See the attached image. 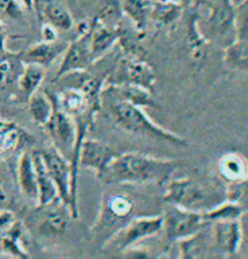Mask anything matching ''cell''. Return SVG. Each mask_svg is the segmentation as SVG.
Wrapping results in <instances>:
<instances>
[{
	"label": "cell",
	"instance_id": "1",
	"mask_svg": "<svg viewBox=\"0 0 248 259\" xmlns=\"http://www.w3.org/2000/svg\"><path fill=\"white\" fill-rule=\"evenodd\" d=\"M176 169L175 160L155 158L142 153H125L119 154L97 177L105 186H165L175 175Z\"/></svg>",
	"mask_w": 248,
	"mask_h": 259
},
{
	"label": "cell",
	"instance_id": "2",
	"mask_svg": "<svg viewBox=\"0 0 248 259\" xmlns=\"http://www.w3.org/2000/svg\"><path fill=\"white\" fill-rule=\"evenodd\" d=\"M165 186L163 201L189 211L206 212L228 200V190L216 180L171 178Z\"/></svg>",
	"mask_w": 248,
	"mask_h": 259
},
{
	"label": "cell",
	"instance_id": "3",
	"mask_svg": "<svg viewBox=\"0 0 248 259\" xmlns=\"http://www.w3.org/2000/svg\"><path fill=\"white\" fill-rule=\"evenodd\" d=\"M102 104H105L114 122L125 131L144 136L150 140L167 142L172 146L185 147L188 144L185 138L155 124L144 113L143 108L121 101H102Z\"/></svg>",
	"mask_w": 248,
	"mask_h": 259
},
{
	"label": "cell",
	"instance_id": "4",
	"mask_svg": "<svg viewBox=\"0 0 248 259\" xmlns=\"http://www.w3.org/2000/svg\"><path fill=\"white\" fill-rule=\"evenodd\" d=\"M135 207V201L127 194L113 193L104 196L97 220L90 231L94 241L105 247L111 237L132 220Z\"/></svg>",
	"mask_w": 248,
	"mask_h": 259
},
{
	"label": "cell",
	"instance_id": "5",
	"mask_svg": "<svg viewBox=\"0 0 248 259\" xmlns=\"http://www.w3.org/2000/svg\"><path fill=\"white\" fill-rule=\"evenodd\" d=\"M92 22L84 21L79 24V27H77L79 34H77L76 39L68 42L62 62L58 67L57 73H56V78H60L67 73L90 69V67L96 63L94 56H92L91 41H90Z\"/></svg>",
	"mask_w": 248,
	"mask_h": 259
},
{
	"label": "cell",
	"instance_id": "6",
	"mask_svg": "<svg viewBox=\"0 0 248 259\" xmlns=\"http://www.w3.org/2000/svg\"><path fill=\"white\" fill-rule=\"evenodd\" d=\"M153 67L139 57L125 56L119 58L105 78L104 85L135 84L153 90L155 85Z\"/></svg>",
	"mask_w": 248,
	"mask_h": 259
},
{
	"label": "cell",
	"instance_id": "7",
	"mask_svg": "<svg viewBox=\"0 0 248 259\" xmlns=\"http://www.w3.org/2000/svg\"><path fill=\"white\" fill-rule=\"evenodd\" d=\"M48 92L54 102V112L44 128H46L49 137L51 138L52 146L70 161L77 143L75 120L58 107L54 94L50 91Z\"/></svg>",
	"mask_w": 248,
	"mask_h": 259
},
{
	"label": "cell",
	"instance_id": "8",
	"mask_svg": "<svg viewBox=\"0 0 248 259\" xmlns=\"http://www.w3.org/2000/svg\"><path fill=\"white\" fill-rule=\"evenodd\" d=\"M163 215H145V217H133L122 229H120L105 246L121 252L132 247L142 240L148 239L162 230Z\"/></svg>",
	"mask_w": 248,
	"mask_h": 259
},
{
	"label": "cell",
	"instance_id": "9",
	"mask_svg": "<svg viewBox=\"0 0 248 259\" xmlns=\"http://www.w3.org/2000/svg\"><path fill=\"white\" fill-rule=\"evenodd\" d=\"M210 36L218 44L228 46L237 39L234 0H212L207 18Z\"/></svg>",
	"mask_w": 248,
	"mask_h": 259
},
{
	"label": "cell",
	"instance_id": "10",
	"mask_svg": "<svg viewBox=\"0 0 248 259\" xmlns=\"http://www.w3.org/2000/svg\"><path fill=\"white\" fill-rule=\"evenodd\" d=\"M202 212H194L172 206L163 214L162 230L170 241H182L200 233L207 226Z\"/></svg>",
	"mask_w": 248,
	"mask_h": 259
},
{
	"label": "cell",
	"instance_id": "11",
	"mask_svg": "<svg viewBox=\"0 0 248 259\" xmlns=\"http://www.w3.org/2000/svg\"><path fill=\"white\" fill-rule=\"evenodd\" d=\"M50 177L57 188L58 197L69 207L72 202V167L70 161L62 155L54 146L44 147L39 150Z\"/></svg>",
	"mask_w": 248,
	"mask_h": 259
},
{
	"label": "cell",
	"instance_id": "12",
	"mask_svg": "<svg viewBox=\"0 0 248 259\" xmlns=\"http://www.w3.org/2000/svg\"><path fill=\"white\" fill-rule=\"evenodd\" d=\"M23 224L9 209L0 211V254L27 259V251L22 247Z\"/></svg>",
	"mask_w": 248,
	"mask_h": 259
},
{
	"label": "cell",
	"instance_id": "13",
	"mask_svg": "<svg viewBox=\"0 0 248 259\" xmlns=\"http://www.w3.org/2000/svg\"><path fill=\"white\" fill-rule=\"evenodd\" d=\"M212 240L217 251L225 255H236L242 243V226L240 220L212 222Z\"/></svg>",
	"mask_w": 248,
	"mask_h": 259
},
{
	"label": "cell",
	"instance_id": "14",
	"mask_svg": "<svg viewBox=\"0 0 248 259\" xmlns=\"http://www.w3.org/2000/svg\"><path fill=\"white\" fill-rule=\"evenodd\" d=\"M102 101H121L141 108L156 107L151 91L135 84L104 85L101 92Z\"/></svg>",
	"mask_w": 248,
	"mask_h": 259
},
{
	"label": "cell",
	"instance_id": "15",
	"mask_svg": "<svg viewBox=\"0 0 248 259\" xmlns=\"http://www.w3.org/2000/svg\"><path fill=\"white\" fill-rule=\"evenodd\" d=\"M34 143L33 137L27 131L12 121L0 119V159H8L15 154H21L23 148Z\"/></svg>",
	"mask_w": 248,
	"mask_h": 259
},
{
	"label": "cell",
	"instance_id": "16",
	"mask_svg": "<svg viewBox=\"0 0 248 259\" xmlns=\"http://www.w3.org/2000/svg\"><path fill=\"white\" fill-rule=\"evenodd\" d=\"M68 42L56 39L54 41H43L30 45L26 50L21 51L24 64H38L48 68L64 54Z\"/></svg>",
	"mask_w": 248,
	"mask_h": 259
},
{
	"label": "cell",
	"instance_id": "17",
	"mask_svg": "<svg viewBox=\"0 0 248 259\" xmlns=\"http://www.w3.org/2000/svg\"><path fill=\"white\" fill-rule=\"evenodd\" d=\"M36 14L40 22L50 24L57 32H68L74 27L72 14L61 0H40Z\"/></svg>",
	"mask_w": 248,
	"mask_h": 259
},
{
	"label": "cell",
	"instance_id": "18",
	"mask_svg": "<svg viewBox=\"0 0 248 259\" xmlns=\"http://www.w3.org/2000/svg\"><path fill=\"white\" fill-rule=\"evenodd\" d=\"M16 175L18 189L21 194L28 201H32L38 206L39 190L38 183H36V174L35 168H34L32 153L28 150H23L18 155Z\"/></svg>",
	"mask_w": 248,
	"mask_h": 259
},
{
	"label": "cell",
	"instance_id": "19",
	"mask_svg": "<svg viewBox=\"0 0 248 259\" xmlns=\"http://www.w3.org/2000/svg\"><path fill=\"white\" fill-rule=\"evenodd\" d=\"M54 202L48 205L49 211L39 223V234L48 239H54L66 233L69 226V218L72 217L69 207L66 203L61 201L60 206H54Z\"/></svg>",
	"mask_w": 248,
	"mask_h": 259
},
{
	"label": "cell",
	"instance_id": "20",
	"mask_svg": "<svg viewBox=\"0 0 248 259\" xmlns=\"http://www.w3.org/2000/svg\"><path fill=\"white\" fill-rule=\"evenodd\" d=\"M119 40V29L117 27H110L107 24L98 22L94 20L92 22L91 33H90V41H91V51L95 62H98L107 54L111 51Z\"/></svg>",
	"mask_w": 248,
	"mask_h": 259
},
{
	"label": "cell",
	"instance_id": "21",
	"mask_svg": "<svg viewBox=\"0 0 248 259\" xmlns=\"http://www.w3.org/2000/svg\"><path fill=\"white\" fill-rule=\"evenodd\" d=\"M218 171L229 184L248 181V160L237 152L225 153L218 161Z\"/></svg>",
	"mask_w": 248,
	"mask_h": 259
},
{
	"label": "cell",
	"instance_id": "22",
	"mask_svg": "<svg viewBox=\"0 0 248 259\" xmlns=\"http://www.w3.org/2000/svg\"><path fill=\"white\" fill-rule=\"evenodd\" d=\"M32 158L34 162V168H35L36 183H38L39 190L38 207H45V206H48L50 203L56 201L57 199H60L58 197L57 188H56L52 178L50 177L39 150H33Z\"/></svg>",
	"mask_w": 248,
	"mask_h": 259
},
{
	"label": "cell",
	"instance_id": "23",
	"mask_svg": "<svg viewBox=\"0 0 248 259\" xmlns=\"http://www.w3.org/2000/svg\"><path fill=\"white\" fill-rule=\"evenodd\" d=\"M24 66L21 51L14 52L6 48L0 49V88L17 84Z\"/></svg>",
	"mask_w": 248,
	"mask_h": 259
},
{
	"label": "cell",
	"instance_id": "24",
	"mask_svg": "<svg viewBox=\"0 0 248 259\" xmlns=\"http://www.w3.org/2000/svg\"><path fill=\"white\" fill-rule=\"evenodd\" d=\"M187 45L189 55L194 62L200 63L206 60L209 54V40L198 28L196 12L189 17L187 24Z\"/></svg>",
	"mask_w": 248,
	"mask_h": 259
},
{
	"label": "cell",
	"instance_id": "25",
	"mask_svg": "<svg viewBox=\"0 0 248 259\" xmlns=\"http://www.w3.org/2000/svg\"><path fill=\"white\" fill-rule=\"evenodd\" d=\"M123 15L131 20L135 28L143 33L151 18L153 4L150 0H121Z\"/></svg>",
	"mask_w": 248,
	"mask_h": 259
},
{
	"label": "cell",
	"instance_id": "26",
	"mask_svg": "<svg viewBox=\"0 0 248 259\" xmlns=\"http://www.w3.org/2000/svg\"><path fill=\"white\" fill-rule=\"evenodd\" d=\"M28 106L33 121L40 127H45L54 112V102L48 91H36L28 98Z\"/></svg>",
	"mask_w": 248,
	"mask_h": 259
},
{
	"label": "cell",
	"instance_id": "27",
	"mask_svg": "<svg viewBox=\"0 0 248 259\" xmlns=\"http://www.w3.org/2000/svg\"><path fill=\"white\" fill-rule=\"evenodd\" d=\"M45 79V68L38 64H26L17 84L21 95L28 101L34 92L39 90Z\"/></svg>",
	"mask_w": 248,
	"mask_h": 259
},
{
	"label": "cell",
	"instance_id": "28",
	"mask_svg": "<svg viewBox=\"0 0 248 259\" xmlns=\"http://www.w3.org/2000/svg\"><path fill=\"white\" fill-rule=\"evenodd\" d=\"M224 62L232 69L248 72V39H236L225 46Z\"/></svg>",
	"mask_w": 248,
	"mask_h": 259
},
{
	"label": "cell",
	"instance_id": "29",
	"mask_svg": "<svg viewBox=\"0 0 248 259\" xmlns=\"http://www.w3.org/2000/svg\"><path fill=\"white\" fill-rule=\"evenodd\" d=\"M242 212V205H240L236 201H231V200H225V201L218 203V205L209 209V211L202 212V215L203 220L210 224L216 221L240 220Z\"/></svg>",
	"mask_w": 248,
	"mask_h": 259
},
{
	"label": "cell",
	"instance_id": "30",
	"mask_svg": "<svg viewBox=\"0 0 248 259\" xmlns=\"http://www.w3.org/2000/svg\"><path fill=\"white\" fill-rule=\"evenodd\" d=\"M179 12H181V6L177 3L160 2L159 4L153 5L151 18L154 17L159 23L167 26V24L175 22L179 16Z\"/></svg>",
	"mask_w": 248,
	"mask_h": 259
},
{
	"label": "cell",
	"instance_id": "31",
	"mask_svg": "<svg viewBox=\"0 0 248 259\" xmlns=\"http://www.w3.org/2000/svg\"><path fill=\"white\" fill-rule=\"evenodd\" d=\"M235 22L237 39H248V0L235 3Z\"/></svg>",
	"mask_w": 248,
	"mask_h": 259
},
{
	"label": "cell",
	"instance_id": "32",
	"mask_svg": "<svg viewBox=\"0 0 248 259\" xmlns=\"http://www.w3.org/2000/svg\"><path fill=\"white\" fill-rule=\"evenodd\" d=\"M0 12L11 20H20L23 11L17 0H0Z\"/></svg>",
	"mask_w": 248,
	"mask_h": 259
},
{
	"label": "cell",
	"instance_id": "33",
	"mask_svg": "<svg viewBox=\"0 0 248 259\" xmlns=\"http://www.w3.org/2000/svg\"><path fill=\"white\" fill-rule=\"evenodd\" d=\"M57 30L48 23H42V36L45 41H54L57 39Z\"/></svg>",
	"mask_w": 248,
	"mask_h": 259
},
{
	"label": "cell",
	"instance_id": "34",
	"mask_svg": "<svg viewBox=\"0 0 248 259\" xmlns=\"http://www.w3.org/2000/svg\"><path fill=\"white\" fill-rule=\"evenodd\" d=\"M8 38H9V34H8V30H6L5 24L0 21V49L6 48L5 44Z\"/></svg>",
	"mask_w": 248,
	"mask_h": 259
},
{
	"label": "cell",
	"instance_id": "35",
	"mask_svg": "<svg viewBox=\"0 0 248 259\" xmlns=\"http://www.w3.org/2000/svg\"><path fill=\"white\" fill-rule=\"evenodd\" d=\"M21 2H22V4L26 6L28 10H33V9H34L33 0H21Z\"/></svg>",
	"mask_w": 248,
	"mask_h": 259
},
{
	"label": "cell",
	"instance_id": "36",
	"mask_svg": "<svg viewBox=\"0 0 248 259\" xmlns=\"http://www.w3.org/2000/svg\"><path fill=\"white\" fill-rule=\"evenodd\" d=\"M6 200V194L4 192V188H3V183L0 181V203H3Z\"/></svg>",
	"mask_w": 248,
	"mask_h": 259
},
{
	"label": "cell",
	"instance_id": "37",
	"mask_svg": "<svg viewBox=\"0 0 248 259\" xmlns=\"http://www.w3.org/2000/svg\"><path fill=\"white\" fill-rule=\"evenodd\" d=\"M39 2H40V0H33V3H34V9H35V10H36V8H38Z\"/></svg>",
	"mask_w": 248,
	"mask_h": 259
}]
</instances>
